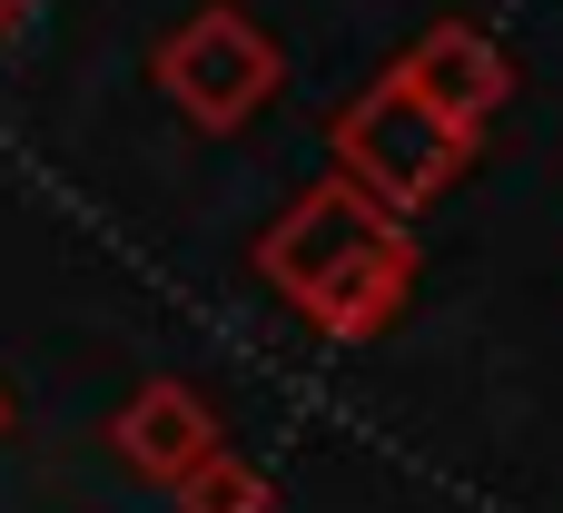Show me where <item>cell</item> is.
<instances>
[{
	"label": "cell",
	"mask_w": 563,
	"mask_h": 513,
	"mask_svg": "<svg viewBox=\"0 0 563 513\" xmlns=\"http://www.w3.org/2000/svg\"><path fill=\"white\" fill-rule=\"evenodd\" d=\"M416 267H426L416 227L386 218V208H376L366 188H346V178L297 188V198L277 208V227L257 237V277H267L327 346H376V336L406 316Z\"/></svg>",
	"instance_id": "6da1fadb"
},
{
	"label": "cell",
	"mask_w": 563,
	"mask_h": 513,
	"mask_svg": "<svg viewBox=\"0 0 563 513\" xmlns=\"http://www.w3.org/2000/svg\"><path fill=\"white\" fill-rule=\"evenodd\" d=\"M465 158H475V138H455L396 69H386L356 109H336V178L366 188L386 218H426V208L465 178Z\"/></svg>",
	"instance_id": "7a4b0ae2"
},
{
	"label": "cell",
	"mask_w": 563,
	"mask_h": 513,
	"mask_svg": "<svg viewBox=\"0 0 563 513\" xmlns=\"http://www.w3.org/2000/svg\"><path fill=\"white\" fill-rule=\"evenodd\" d=\"M277 79H287V59H277V40L247 20V10H228V0H208L198 20H178L168 40H158V89L188 109V129H247L267 99H277Z\"/></svg>",
	"instance_id": "3957f363"
},
{
	"label": "cell",
	"mask_w": 563,
	"mask_h": 513,
	"mask_svg": "<svg viewBox=\"0 0 563 513\" xmlns=\"http://www.w3.org/2000/svg\"><path fill=\"white\" fill-rule=\"evenodd\" d=\"M396 79H406V89H416L455 138H485V119L515 99V59H505L475 20H435V30L396 59Z\"/></svg>",
	"instance_id": "277c9868"
},
{
	"label": "cell",
	"mask_w": 563,
	"mask_h": 513,
	"mask_svg": "<svg viewBox=\"0 0 563 513\" xmlns=\"http://www.w3.org/2000/svg\"><path fill=\"white\" fill-rule=\"evenodd\" d=\"M228 435H218V415H208V395L198 386H178V376H148L119 415H109V455H119V475H139L148 494H168L188 465H208Z\"/></svg>",
	"instance_id": "5b68a950"
},
{
	"label": "cell",
	"mask_w": 563,
	"mask_h": 513,
	"mask_svg": "<svg viewBox=\"0 0 563 513\" xmlns=\"http://www.w3.org/2000/svg\"><path fill=\"white\" fill-rule=\"evenodd\" d=\"M168 504L178 513H277V475L247 465L238 445H218L208 465H188V475L168 484Z\"/></svg>",
	"instance_id": "8992f818"
},
{
	"label": "cell",
	"mask_w": 563,
	"mask_h": 513,
	"mask_svg": "<svg viewBox=\"0 0 563 513\" xmlns=\"http://www.w3.org/2000/svg\"><path fill=\"white\" fill-rule=\"evenodd\" d=\"M20 10H30V0H0V30H10V20H20Z\"/></svg>",
	"instance_id": "52a82bcc"
},
{
	"label": "cell",
	"mask_w": 563,
	"mask_h": 513,
	"mask_svg": "<svg viewBox=\"0 0 563 513\" xmlns=\"http://www.w3.org/2000/svg\"><path fill=\"white\" fill-rule=\"evenodd\" d=\"M0 435H10V386H0Z\"/></svg>",
	"instance_id": "ba28073f"
}]
</instances>
